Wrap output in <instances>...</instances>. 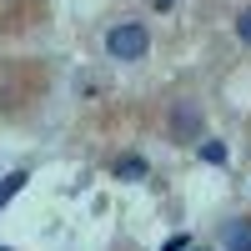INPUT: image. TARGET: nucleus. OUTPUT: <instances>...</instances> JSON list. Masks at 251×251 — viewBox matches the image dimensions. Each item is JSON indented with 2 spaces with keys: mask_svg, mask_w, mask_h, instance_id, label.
<instances>
[{
  "mask_svg": "<svg viewBox=\"0 0 251 251\" xmlns=\"http://www.w3.org/2000/svg\"><path fill=\"white\" fill-rule=\"evenodd\" d=\"M186 251H206V246H186Z\"/></svg>",
  "mask_w": 251,
  "mask_h": 251,
  "instance_id": "10",
  "label": "nucleus"
},
{
  "mask_svg": "<svg viewBox=\"0 0 251 251\" xmlns=\"http://www.w3.org/2000/svg\"><path fill=\"white\" fill-rule=\"evenodd\" d=\"M151 5H156V10H171V5H176V0H151Z\"/></svg>",
  "mask_w": 251,
  "mask_h": 251,
  "instance_id": "9",
  "label": "nucleus"
},
{
  "mask_svg": "<svg viewBox=\"0 0 251 251\" xmlns=\"http://www.w3.org/2000/svg\"><path fill=\"white\" fill-rule=\"evenodd\" d=\"M106 50H111L116 60H141L146 50H151V35H146L141 20H121V25L106 30Z\"/></svg>",
  "mask_w": 251,
  "mask_h": 251,
  "instance_id": "1",
  "label": "nucleus"
},
{
  "mask_svg": "<svg viewBox=\"0 0 251 251\" xmlns=\"http://www.w3.org/2000/svg\"><path fill=\"white\" fill-rule=\"evenodd\" d=\"M226 251H251V221L246 216L226 221Z\"/></svg>",
  "mask_w": 251,
  "mask_h": 251,
  "instance_id": "2",
  "label": "nucleus"
},
{
  "mask_svg": "<svg viewBox=\"0 0 251 251\" xmlns=\"http://www.w3.org/2000/svg\"><path fill=\"white\" fill-rule=\"evenodd\" d=\"M166 251H186V236H176V241H166Z\"/></svg>",
  "mask_w": 251,
  "mask_h": 251,
  "instance_id": "8",
  "label": "nucleus"
},
{
  "mask_svg": "<svg viewBox=\"0 0 251 251\" xmlns=\"http://www.w3.org/2000/svg\"><path fill=\"white\" fill-rule=\"evenodd\" d=\"M236 35L251 46V10H241V15H236Z\"/></svg>",
  "mask_w": 251,
  "mask_h": 251,
  "instance_id": "7",
  "label": "nucleus"
},
{
  "mask_svg": "<svg viewBox=\"0 0 251 251\" xmlns=\"http://www.w3.org/2000/svg\"><path fill=\"white\" fill-rule=\"evenodd\" d=\"M116 176H121V181L146 176V161H141V156H121V161H116Z\"/></svg>",
  "mask_w": 251,
  "mask_h": 251,
  "instance_id": "3",
  "label": "nucleus"
},
{
  "mask_svg": "<svg viewBox=\"0 0 251 251\" xmlns=\"http://www.w3.org/2000/svg\"><path fill=\"white\" fill-rule=\"evenodd\" d=\"M25 181H30V176H25V171H10V176H5V181H0V206H5V201H10V196H15V191H20V186H25Z\"/></svg>",
  "mask_w": 251,
  "mask_h": 251,
  "instance_id": "4",
  "label": "nucleus"
},
{
  "mask_svg": "<svg viewBox=\"0 0 251 251\" xmlns=\"http://www.w3.org/2000/svg\"><path fill=\"white\" fill-rule=\"evenodd\" d=\"M201 161H211V166H226V146H221V141H201Z\"/></svg>",
  "mask_w": 251,
  "mask_h": 251,
  "instance_id": "5",
  "label": "nucleus"
},
{
  "mask_svg": "<svg viewBox=\"0 0 251 251\" xmlns=\"http://www.w3.org/2000/svg\"><path fill=\"white\" fill-rule=\"evenodd\" d=\"M196 126H201V116H196L191 106H181V111H176V131H181V136H186V131H196Z\"/></svg>",
  "mask_w": 251,
  "mask_h": 251,
  "instance_id": "6",
  "label": "nucleus"
}]
</instances>
